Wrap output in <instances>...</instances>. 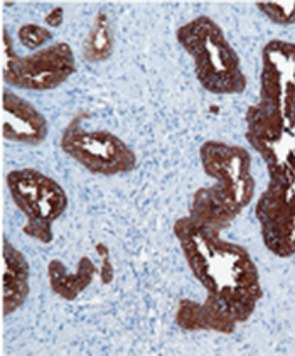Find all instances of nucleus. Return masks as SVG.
<instances>
[{
    "mask_svg": "<svg viewBox=\"0 0 295 356\" xmlns=\"http://www.w3.org/2000/svg\"><path fill=\"white\" fill-rule=\"evenodd\" d=\"M174 236L192 275L206 291V299L235 319L246 323L263 298L258 267L250 252L224 240L221 230L183 216L174 223Z\"/></svg>",
    "mask_w": 295,
    "mask_h": 356,
    "instance_id": "obj_1",
    "label": "nucleus"
},
{
    "mask_svg": "<svg viewBox=\"0 0 295 356\" xmlns=\"http://www.w3.org/2000/svg\"><path fill=\"white\" fill-rule=\"evenodd\" d=\"M203 171L214 184L194 193L187 216L204 227L224 230L255 196L251 156L242 145L208 140L199 147Z\"/></svg>",
    "mask_w": 295,
    "mask_h": 356,
    "instance_id": "obj_2",
    "label": "nucleus"
},
{
    "mask_svg": "<svg viewBox=\"0 0 295 356\" xmlns=\"http://www.w3.org/2000/svg\"><path fill=\"white\" fill-rule=\"evenodd\" d=\"M176 38L194 63L199 85L212 95H239L248 80L235 47L223 29L208 15L177 27Z\"/></svg>",
    "mask_w": 295,
    "mask_h": 356,
    "instance_id": "obj_3",
    "label": "nucleus"
},
{
    "mask_svg": "<svg viewBox=\"0 0 295 356\" xmlns=\"http://www.w3.org/2000/svg\"><path fill=\"white\" fill-rule=\"evenodd\" d=\"M295 117V42L271 39L262 49L258 102L246 108V127Z\"/></svg>",
    "mask_w": 295,
    "mask_h": 356,
    "instance_id": "obj_4",
    "label": "nucleus"
},
{
    "mask_svg": "<svg viewBox=\"0 0 295 356\" xmlns=\"http://www.w3.org/2000/svg\"><path fill=\"white\" fill-rule=\"evenodd\" d=\"M7 188L14 204L27 220L22 232L41 243H51L54 221L68 208L65 188L53 177L31 168L7 174Z\"/></svg>",
    "mask_w": 295,
    "mask_h": 356,
    "instance_id": "obj_5",
    "label": "nucleus"
},
{
    "mask_svg": "<svg viewBox=\"0 0 295 356\" xmlns=\"http://www.w3.org/2000/svg\"><path fill=\"white\" fill-rule=\"evenodd\" d=\"M76 73V58L66 42H54L27 56L12 47L9 31L2 34V78L14 88L47 92L61 86Z\"/></svg>",
    "mask_w": 295,
    "mask_h": 356,
    "instance_id": "obj_6",
    "label": "nucleus"
},
{
    "mask_svg": "<svg viewBox=\"0 0 295 356\" xmlns=\"http://www.w3.org/2000/svg\"><path fill=\"white\" fill-rule=\"evenodd\" d=\"M263 245L278 259L295 255V165L269 171V186L255 204Z\"/></svg>",
    "mask_w": 295,
    "mask_h": 356,
    "instance_id": "obj_7",
    "label": "nucleus"
},
{
    "mask_svg": "<svg viewBox=\"0 0 295 356\" xmlns=\"http://www.w3.org/2000/svg\"><path fill=\"white\" fill-rule=\"evenodd\" d=\"M59 145L66 156L96 176L112 177L137 168V156L130 145L108 130L83 129L80 115L62 130Z\"/></svg>",
    "mask_w": 295,
    "mask_h": 356,
    "instance_id": "obj_8",
    "label": "nucleus"
},
{
    "mask_svg": "<svg viewBox=\"0 0 295 356\" xmlns=\"http://www.w3.org/2000/svg\"><path fill=\"white\" fill-rule=\"evenodd\" d=\"M246 140L265 162L267 171L295 165V117L277 124L248 127Z\"/></svg>",
    "mask_w": 295,
    "mask_h": 356,
    "instance_id": "obj_9",
    "label": "nucleus"
},
{
    "mask_svg": "<svg viewBox=\"0 0 295 356\" xmlns=\"http://www.w3.org/2000/svg\"><path fill=\"white\" fill-rule=\"evenodd\" d=\"M49 125L46 117L33 104L19 95H2V136L10 142L39 145L46 140Z\"/></svg>",
    "mask_w": 295,
    "mask_h": 356,
    "instance_id": "obj_10",
    "label": "nucleus"
},
{
    "mask_svg": "<svg viewBox=\"0 0 295 356\" xmlns=\"http://www.w3.org/2000/svg\"><path fill=\"white\" fill-rule=\"evenodd\" d=\"M31 294V265L27 257L2 236V314H14Z\"/></svg>",
    "mask_w": 295,
    "mask_h": 356,
    "instance_id": "obj_11",
    "label": "nucleus"
},
{
    "mask_svg": "<svg viewBox=\"0 0 295 356\" xmlns=\"http://www.w3.org/2000/svg\"><path fill=\"white\" fill-rule=\"evenodd\" d=\"M176 324L184 331H216L221 334L235 333L238 323L211 300L203 302L183 299L176 311Z\"/></svg>",
    "mask_w": 295,
    "mask_h": 356,
    "instance_id": "obj_12",
    "label": "nucleus"
},
{
    "mask_svg": "<svg viewBox=\"0 0 295 356\" xmlns=\"http://www.w3.org/2000/svg\"><path fill=\"white\" fill-rule=\"evenodd\" d=\"M98 272L94 264L88 257H83L78 262L76 272L71 274L66 270L61 260H51L47 265V275H49V286L54 294L65 300H74L93 282V277Z\"/></svg>",
    "mask_w": 295,
    "mask_h": 356,
    "instance_id": "obj_13",
    "label": "nucleus"
},
{
    "mask_svg": "<svg viewBox=\"0 0 295 356\" xmlns=\"http://www.w3.org/2000/svg\"><path fill=\"white\" fill-rule=\"evenodd\" d=\"M113 33L108 15L100 10L94 17L92 29L83 44V58L88 63H101L112 58L113 54Z\"/></svg>",
    "mask_w": 295,
    "mask_h": 356,
    "instance_id": "obj_14",
    "label": "nucleus"
},
{
    "mask_svg": "<svg viewBox=\"0 0 295 356\" xmlns=\"http://www.w3.org/2000/svg\"><path fill=\"white\" fill-rule=\"evenodd\" d=\"M255 6L271 22L280 26L295 24V2H257Z\"/></svg>",
    "mask_w": 295,
    "mask_h": 356,
    "instance_id": "obj_15",
    "label": "nucleus"
},
{
    "mask_svg": "<svg viewBox=\"0 0 295 356\" xmlns=\"http://www.w3.org/2000/svg\"><path fill=\"white\" fill-rule=\"evenodd\" d=\"M17 38L24 44V47H27V49H31L34 53V51L42 49V46L46 42L53 41V31L37 26V24H26V26H22L19 29Z\"/></svg>",
    "mask_w": 295,
    "mask_h": 356,
    "instance_id": "obj_16",
    "label": "nucleus"
},
{
    "mask_svg": "<svg viewBox=\"0 0 295 356\" xmlns=\"http://www.w3.org/2000/svg\"><path fill=\"white\" fill-rule=\"evenodd\" d=\"M46 22L49 24V26H53V27L61 26V22H62V9H61V7H56V9L51 12V14L46 17Z\"/></svg>",
    "mask_w": 295,
    "mask_h": 356,
    "instance_id": "obj_17",
    "label": "nucleus"
}]
</instances>
